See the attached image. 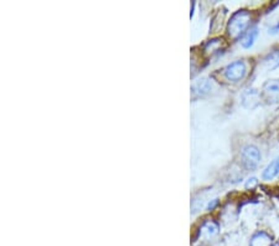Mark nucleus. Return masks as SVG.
<instances>
[{"mask_svg": "<svg viewBox=\"0 0 279 246\" xmlns=\"http://www.w3.org/2000/svg\"><path fill=\"white\" fill-rule=\"evenodd\" d=\"M251 21V14L247 10H238L231 16L227 25V34L232 39H238L241 35L246 34Z\"/></svg>", "mask_w": 279, "mask_h": 246, "instance_id": "1", "label": "nucleus"}, {"mask_svg": "<svg viewBox=\"0 0 279 246\" xmlns=\"http://www.w3.org/2000/svg\"><path fill=\"white\" fill-rule=\"evenodd\" d=\"M261 160V152L256 145H246L242 150V162L247 169L253 170L257 168Z\"/></svg>", "mask_w": 279, "mask_h": 246, "instance_id": "2", "label": "nucleus"}, {"mask_svg": "<svg viewBox=\"0 0 279 246\" xmlns=\"http://www.w3.org/2000/svg\"><path fill=\"white\" fill-rule=\"evenodd\" d=\"M246 74H247V67H246L245 62L241 60L232 62L225 69L226 79L231 82L241 81L246 76Z\"/></svg>", "mask_w": 279, "mask_h": 246, "instance_id": "3", "label": "nucleus"}, {"mask_svg": "<svg viewBox=\"0 0 279 246\" xmlns=\"http://www.w3.org/2000/svg\"><path fill=\"white\" fill-rule=\"evenodd\" d=\"M262 95L270 104L279 102V80H268L262 87Z\"/></svg>", "mask_w": 279, "mask_h": 246, "instance_id": "4", "label": "nucleus"}, {"mask_svg": "<svg viewBox=\"0 0 279 246\" xmlns=\"http://www.w3.org/2000/svg\"><path fill=\"white\" fill-rule=\"evenodd\" d=\"M191 91L192 94L197 95V96H203V95L208 94L211 91V82L208 79H200L191 86Z\"/></svg>", "mask_w": 279, "mask_h": 246, "instance_id": "5", "label": "nucleus"}, {"mask_svg": "<svg viewBox=\"0 0 279 246\" xmlns=\"http://www.w3.org/2000/svg\"><path fill=\"white\" fill-rule=\"evenodd\" d=\"M279 174V157L268 164V167L263 170L262 178L265 180H272Z\"/></svg>", "mask_w": 279, "mask_h": 246, "instance_id": "6", "label": "nucleus"}, {"mask_svg": "<svg viewBox=\"0 0 279 246\" xmlns=\"http://www.w3.org/2000/svg\"><path fill=\"white\" fill-rule=\"evenodd\" d=\"M251 246H271L272 245V237L268 235L267 233L260 232L255 234L251 239Z\"/></svg>", "mask_w": 279, "mask_h": 246, "instance_id": "7", "label": "nucleus"}, {"mask_svg": "<svg viewBox=\"0 0 279 246\" xmlns=\"http://www.w3.org/2000/svg\"><path fill=\"white\" fill-rule=\"evenodd\" d=\"M263 66H265L266 70H268V71H272V70L279 67V50H275V51L268 54L267 56L263 59Z\"/></svg>", "mask_w": 279, "mask_h": 246, "instance_id": "8", "label": "nucleus"}, {"mask_svg": "<svg viewBox=\"0 0 279 246\" xmlns=\"http://www.w3.org/2000/svg\"><path fill=\"white\" fill-rule=\"evenodd\" d=\"M258 36V29L257 27H252V29L247 30L246 31V34L243 35L242 37V46L245 47V49H250V47L253 46V44H255L256 39H257Z\"/></svg>", "mask_w": 279, "mask_h": 246, "instance_id": "9", "label": "nucleus"}, {"mask_svg": "<svg viewBox=\"0 0 279 246\" xmlns=\"http://www.w3.org/2000/svg\"><path fill=\"white\" fill-rule=\"evenodd\" d=\"M218 227L212 222L206 223L202 227V233H207V237H213L215 234H217Z\"/></svg>", "mask_w": 279, "mask_h": 246, "instance_id": "10", "label": "nucleus"}, {"mask_svg": "<svg viewBox=\"0 0 279 246\" xmlns=\"http://www.w3.org/2000/svg\"><path fill=\"white\" fill-rule=\"evenodd\" d=\"M258 184V180L256 178H250L246 183V189H253L255 187H257Z\"/></svg>", "mask_w": 279, "mask_h": 246, "instance_id": "11", "label": "nucleus"}, {"mask_svg": "<svg viewBox=\"0 0 279 246\" xmlns=\"http://www.w3.org/2000/svg\"><path fill=\"white\" fill-rule=\"evenodd\" d=\"M217 203H218V200H217V199H213V200H212V203L210 202V204L207 205V209H208V210H212L213 208H215L216 205H217Z\"/></svg>", "mask_w": 279, "mask_h": 246, "instance_id": "12", "label": "nucleus"}, {"mask_svg": "<svg viewBox=\"0 0 279 246\" xmlns=\"http://www.w3.org/2000/svg\"><path fill=\"white\" fill-rule=\"evenodd\" d=\"M279 31V22H278V25L277 26H275V27H272V29H270V34L272 32V34H276V32Z\"/></svg>", "mask_w": 279, "mask_h": 246, "instance_id": "13", "label": "nucleus"}, {"mask_svg": "<svg viewBox=\"0 0 279 246\" xmlns=\"http://www.w3.org/2000/svg\"><path fill=\"white\" fill-rule=\"evenodd\" d=\"M275 246H279V243H277V244H276Z\"/></svg>", "mask_w": 279, "mask_h": 246, "instance_id": "14", "label": "nucleus"}]
</instances>
